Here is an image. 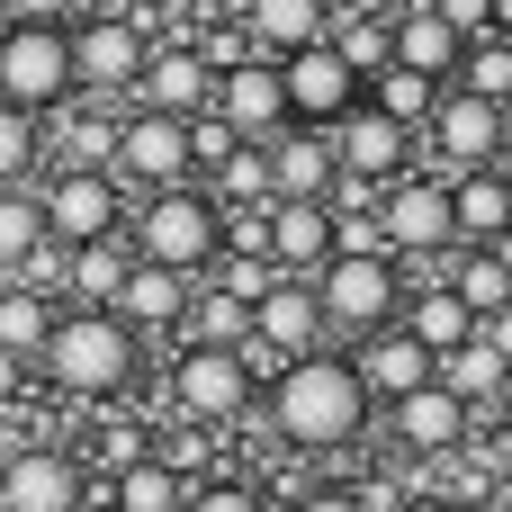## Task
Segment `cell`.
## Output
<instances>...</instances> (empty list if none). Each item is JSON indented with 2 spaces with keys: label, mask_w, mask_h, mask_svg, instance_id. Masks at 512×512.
Masks as SVG:
<instances>
[{
  "label": "cell",
  "mask_w": 512,
  "mask_h": 512,
  "mask_svg": "<svg viewBox=\"0 0 512 512\" xmlns=\"http://www.w3.org/2000/svg\"><path fill=\"white\" fill-rule=\"evenodd\" d=\"M477 342H486V351H495V360L512 369V306H504V315H486V324H477Z\"/></svg>",
  "instance_id": "cell-47"
},
{
  "label": "cell",
  "mask_w": 512,
  "mask_h": 512,
  "mask_svg": "<svg viewBox=\"0 0 512 512\" xmlns=\"http://www.w3.org/2000/svg\"><path fill=\"white\" fill-rule=\"evenodd\" d=\"M351 369H360L369 405H405L414 387H432V351H423V342H414L405 324H387V333L351 342Z\"/></svg>",
  "instance_id": "cell-17"
},
{
  "label": "cell",
  "mask_w": 512,
  "mask_h": 512,
  "mask_svg": "<svg viewBox=\"0 0 512 512\" xmlns=\"http://www.w3.org/2000/svg\"><path fill=\"white\" fill-rule=\"evenodd\" d=\"M504 512H512V495H504Z\"/></svg>",
  "instance_id": "cell-54"
},
{
  "label": "cell",
  "mask_w": 512,
  "mask_h": 512,
  "mask_svg": "<svg viewBox=\"0 0 512 512\" xmlns=\"http://www.w3.org/2000/svg\"><path fill=\"white\" fill-rule=\"evenodd\" d=\"M333 162H342V180H360V189H396V180L414 171V135L360 99V108L333 126Z\"/></svg>",
  "instance_id": "cell-11"
},
{
  "label": "cell",
  "mask_w": 512,
  "mask_h": 512,
  "mask_svg": "<svg viewBox=\"0 0 512 512\" xmlns=\"http://www.w3.org/2000/svg\"><path fill=\"white\" fill-rule=\"evenodd\" d=\"M45 378H54V396H72V405H108V396H126L135 387V369H144V342L117 324V315H90V306H72V315H54V333H45Z\"/></svg>",
  "instance_id": "cell-2"
},
{
  "label": "cell",
  "mask_w": 512,
  "mask_h": 512,
  "mask_svg": "<svg viewBox=\"0 0 512 512\" xmlns=\"http://www.w3.org/2000/svg\"><path fill=\"white\" fill-rule=\"evenodd\" d=\"M315 315H324V333H342V342L387 333V324L405 315L396 261H324V270H315Z\"/></svg>",
  "instance_id": "cell-4"
},
{
  "label": "cell",
  "mask_w": 512,
  "mask_h": 512,
  "mask_svg": "<svg viewBox=\"0 0 512 512\" xmlns=\"http://www.w3.org/2000/svg\"><path fill=\"white\" fill-rule=\"evenodd\" d=\"M333 180H342V162H333L324 126H279L270 135V207H324Z\"/></svg>",
  "instance_id": "cell-13"
},
{
  "label": "cell",
  "mask_w": 512,
  "mask_h": 512,
  "mask_svg": "<svg viewBox=\"0 0 512 512\" xmlns=\"http://www.w3.org/2000/svg\"><path fill=\"white\" fill-rule=\"evenodd\" d=\"M189 162H198V171H225V162H234V126H225L216 108L189 117Z\"/></svg>",
  "instance_id": "cell-40"
},
{
  "label": "cell",
  "mask_w": 512,
  "mask_h": 512,
  "mask_svg": "<svg viewBox=\"0 0 512 512\" xmlns=\"http://www.w3.org/2000/svg\"><path fill=\"white\" fill-rule=\"evenodd\" d=\"M144 63H153V45H144L117 9H99L90 27H72V81H81V90H135Z\"/></svg>",
  "instance_id": "cell-14"
},
{
  "label": "cell",
  "mask_w": 512,
  "mask_h": 512,
  "mask_svg": "<svg viewBox=\"0 0 512 512\" xmlns=\"http://www.w3.org/2000/svg\"><path fill=\"white\" fill-rule=\"evenodd\" d=\"M252 342H261V351H270L279 369H288V360H306V351L324 342V315H315V288H306V279H279V288H270V297L252 306Z\"/></svg>",
  "instance_id": "cell-19"
},
{
  "label": "cell",
  "mask_w": 512,
  "mask_h": 512,
  "mask_svg": "<svg viewBox=\"0 0 512 512\" xmlns=\"http://www.w3.org/2000/svg\"><path fill=\"white\" fill-rule=\"evenodd\" d=\"M198 63H207V72L225 81V72H243V63H261V54H252V36H243V27H207V36H198Z\"/></svg>",
  "instance_id": "cell-41"
},
{
  "label": "cell",
  "mask_w": 512,
  "mask_h": 512,
  "mask_svg": "<svg viewBox=\"0 0 512 512\" xmlns=\"http://www.w3.org/2000/svg\"><path fill=\"white\" fill-rule=\"evenodd\" d=\"M504 432H512V396H504Z\"/></svg>",
  "instance_id": "cell-52"
},
{
  "label": "cell",
  "mask_w": 512,
  "mask_h": 512,
  "mask_svg": "<svg viewBox=\"0 0 512 512\" xmlns=\"http://www.w3.org/2000/svg\"><path fill=\"white\" fill-rule=\"evenodd\" d=\"M432 270H441V288H450L477 324L512 306V261H504V252H468V243H459V252H450V261H432Z\"/></svg>",
  "instance_id": "cell-24"
},
{
  "label": "cell",
  "mask_w": 512,
  "mask_h": 512,
  "mask_svg": "<svg viewBox=\"0 0 512 512\" xmlns=\"http://www.w3.org/2000/svg\"><path fill=\"white\" fill-rule=\"evenodd\" d=\"M288 512H369V504H360V486H315V495H297Z\"/></svg>",
  "instance_id": "cell-46"
},
{
  "label": "cell",
  "mask_w": 512,
  "mask_h": 512,
  "mask_svg": "<svg viewBox=\"0 0 512 512\" xmlns=\"http://www.w3.org/2000/svg\"><path fill=\"white\" fill-rule=\"evenodd\" d=\"M432 378H441V387H450L468 414H477V405H495V414H504V396H512V369L495 360V351H486V342H459V351H450Z\"/></svg>",
  "instance_id": "cell-29"
},
{
  "label": "cell",
  "mask_w": 512,
  "mask_h": 512,
  "mask_svg": "<svg viewBox=\"0 0 512 512\" xmlns=\"http://www.w3.org/2000/svg\"><path fill=\"white\" fill-rule=\"evenodd\" d=\"M261 405H270V432H279L288 450H351V441L369 432V387H360L351 351H306V360H288Z\"/></svg>",
  "instance_id": "cell-1"
},
{
  "label": "cell",
  "mask_w": 512,
  "mask_h": 512,
  "mask_svg": "<svg viewBox=\"0 0 512 512\" xmlns=\"http://www.w3.org/2000/svg\"><path fill=\"white\" fill-rule=\"evenodd\" d=\"M36 144H45V135H36V117L0 99V198H9V189H27V171H36Z\"/></svg>",
  "instance_id": "cell-38"
},
{
  "label": "cell",
  "mask_w": 512,
  "mask_h": 512,
  "mask_svg": "<svg viewBox=\"0 0 512 512\" xmlns=\"http://www.w3.org/2000/svg\"><path fill=\"white\" fill-rule=\"evenodd\" d=\"M108 315H117V324H126L135 342H144V333H180V315H189V279H171V270H153V261H135Z\"/></svg>",
  "instance_id": "cell-22"
},
{
  "label": "cell",
  "mask_w": 512,
  "mask_h": 512,
  "mask_svg": "<svg viewBox=\"0 0 512 512\" xmlns=\"http://www.w3.org/2000/svg\"><path fill=\"white\" fill-rule=\"evenodd\" d=\"M459 54H468V36H450V18L441 9H414V18H396V63L405 72H423V81H459Z\"/></svg>",
  "instance_id": "cell-25"
},
{
  "label": "cell",
  "mask_w": 512,
  "mask_h": 512,
  "mask_svg": "<svg viewBox=\"0 0 512 512\" xmlns=\"http://www.w3.org/2000/svg\"><path fill=\"white\" fill-rule=\"evenodd\" d=\"M144 459H153V441H144L135 423H108V432H99V468L126 477V468H144Z\"/></svg>",
  "instance_id": "cell-42"
},
{
  "label": "cell",
  "mask_w": 512,
  "mask_h": 512,
  "mask_svg": "<svg viewBox=\"0 0 512 512\" xmlns=\"http://www.w3.org/2000/svg\"><path fill=\"white\" fill-rule=\"evenodd\" d=\"M333 261V207H270V270H324Z\"/></svg>",
  "instance_id": "cell-26"
},
{
  "label": "cell",
  "mask_w": 512,
  "mask_h": 512,
  "mask_svg": "<svg viewBox=\"0 0 512 512\" xmlns=\"http://www.w3.org/2000/svg\"><path fill=\"white\" fill-rule=\"evenodd\" d=\"M45 333H54V297H36V288H0V351H9V360H36Z\"/></svg>",
  "instance_id": "cell-33"
},
{
  "label": "cell",
  "mask_w": 512,
  "mask_h": 512,
  "mask_svg": "<svg viewBox=\"0 0 512 512\" xmlns=\"http://www.w3.org/2000/svg\"><path fill=\"white\" fill-rule=\"evenodd\" d=\"M324 45L342 54V72H351V81H378V72L396 63V18H342V9H333Z\"/></svg>",
  "instance_id": "cell-30"
},
{
  "label": "cell",
  "mask_w": 512,
  "mask_h": 512,
  "mask_svg": "<svg viewBox=\"0 0 512 512\" xmlns=\"http://www.w3.org/2000/svg\"><path fill=\"white\" fill-rule=\"evenodd\" d=\"M135 261H153V270H171V279H189V270H216V252H225V207L207 198V189H171V198H144V216H135Z\"/></svg>",
  "instance_id": "cell-3"
},
{
  "label": "cell",
  "mask_w": 512,
  "mask_h": 512,
  "mask_svg": "<svg viewBox=\"0 0 512 512\" xmlns=\"http://www.w3.org/2000/svg\"><path fill=\"white\" fill-rule=\"evenodd\" d=\"M72 81V27H0V99L9 108H63Z\"/></svg>",
  "instance_id": "cell-6"
},
{
  "label": "cell",
  "mask_w": 512,
  "mask_h": 512,
  "mask_svg": "<svg viewBox=\"0 0 512 512\" xmlns=\"http://www.w3.org/2000/svg\"><path fill=\"white\" fill-rule=\"evenodd\" d=\"M0 512H81V459L72 450H9L0 459Z\"/></svg>",
  "instance_id": "cell-15"
},
{
  "label": "cell",
  "mask_w": 512,
  "mask_h": 512,
  "mask_svg": "<svg viewBox=\"0 0 512 512\" xmlns=\"http://www.w3.org/2000/svg\"><path fill=\"white\" fill-rule=\"evenodd\" d=\"M144 108H162V117H198L207 99H216V72L198 63V45L189 36H171V45H153V63H144Z\"/></svg>",
  "instance_id": "cell-21"
},
{
  "label": "cell",
  "mask_w": 512,
  "mask_h": 512,
  "mask_svg": "<svg viewBox=\"0 0 512 512\" xmlns=\"http://www.w3.org/2000/svg\"><path fill=\"white\" fill-rule=\"evenodd\" d=\"M180 333H189V351H243L252 342V306L225 297V288H198L189 315H180Z\"/></svg>",
  "instance_id": "cell-31"
},
{
  "label": "cell",
  "mask_w": 512,
  "mask_h": 512,
  "mask_svg": "<svg viewBox=\"0 0 512 512\" xmlns=\"http://www.w3.org/2000/svg\"><path fill=\"white\" fill-rule=\"evenodd\" d=\"M36 252H45V207H36V189H9L0 198V270L18 279Z\"/></svg>",
  "instance_id": "cell-35"
},
{
  "label": "cell",
  "mask_w": 512,
  "mask_h": 512,
  "mask_svg": "<svg viewBox=\"0 0 512 512\" xmlns=\"http://www.w3.org/2000/svg\"><path fill=\"white\" fill-rule=\"evenodd\" d=\"M207 108L234 126V144H270V135L288 126V90H279V63H243V72H225Z\"/></svg>",
  "instance_id": "cell-16"
},
{
  "label": "cell",
  "mask_w": 512,
  "mask_h": 512,
  "mask_svg": "<svg viewBox=\"0 0 512 512\" xmlns=\"http://www.w3.org/2000/svg\"><path fill=\"white\" fill-rule=\"evenodd\" d=\"M216 261H270V207H234L225 216V252Z\"/></svg>",
  "instance_id": "cell-39"
},
{
  "label": "cell",
  "mask_w": 512,
  "mask_h": 512,
  "mask_svg": "<svg viewBox=\"0 0 512 512\" xmlns=\"http://www.w3.org/2000/svg\"><path fill=\"white\" fill-rule=\"evenodd\" d=\"M225 216L234 207H270V144H234V162L216 171V189H207Z\"/></svg>",
  "instance_id": "cell-36"
},
{
  "label": "cell",
  "mask_w": 512,
  "mask_h": 512,
  "mask_svg": "<svg viewBox=\"0 0 512 512\" xmlns=\"http://www.w3.org/2000/svg\"><path fill=\"white\" fill-rule=\"evenodd\" d=\"M171 405H180V423H198V432L243 423V405H252V360H243V351H180V360H171Z\"/></svg>",
  "instance_id": "cell-9"
},
{
  "label": "cell",
  "mask_w": 512,
  "mask_h": 512,
  "mask_svg": "<svg viewBox=\"0 0 512 512\" xmlns=\"http://www.w3.org/2000/svg\"><path fill=\"white\" fill-rule=\"evenodd\" d=\"M396 324H405V333H414V342L432 351V369H441V360H450L459 342H477V315H468V306H459L450 288H423V297H405V315H396Z\"/></svg>",
  "instance_id": "cell-27"
},
{
  "label": "cell",
  "mask_w": 512,
  "mask_h": 512,
  "mask_svg": "<svg viewBox=\"0 0 512 512\" xmlns=\"http://www.w3.org/2000/svg\"><path fill=\"white\" fill-rule=\"evenodd\" d=\"M423 135L441 144V180H459V171H495V153L512 144V108H486V99H468V90H441V108H432Z\"/></svg>",
  "instance_id": "cell-10"
},
{
  "label": "cell",
  "mask_w": 512,
  "mask_h": 512,
  "mask_svg": "<svg viewBox=\"0 0 512 512\" xmlns=\"http://www.w3.org/2000/svg\"><path fill=\"white\" fill-rule=\"evenodd\" d=\"M108 180L144 189V198H171V189H198V162H189V117H162V108H135L117 126V162Z\"/></svg>",
  "instance_id": "cell-5"
},
{
  "label": "cell",
  "mask_w": 512,
  "mask_h": 512,
  "mask_svg": "<svg viewBox=\"0 0 512 512\" xmlns=\"http://www.w3.org/2000/svg\"><path fill=\"white\" fill-rule=\"evenodd\" d=\"M189 512H261V495L234 486V477H216V486H189Z\"/></svg>",
  "instance_id": "cell-43"
},
{
  "label": "cell",
  "mask_w": 512,
  "mask_h": 512,
  "mask_svg": "<svg viewBox=\"0 0 512 512\" xmlns=\"http://www.w3.org/2000/svg\"><path fill=\"white\" fill-rule=\"evenodd\" d=\"M450 90H468V99H486V108H512V45L504 36H477L468 54H459V81Z\"/></svg>",
  "instance_id": "cell-34"
},
{
  "label": "cell",
  "mask_w": 512,
  "mask_h": 512,
  "mask_svg": "<svg viewBox=\"0 0 512 512\" xmlns=\"http://www.w3.org/2000/svg\"><path fill=\"white\" fill-rule=\"evenodd\" d=\"M486 36H504V45H512V0H495V18H486Z\"/></svg>",
  "instance_id": "cell-49"
},
{
  "label": "cell",
  "mask_w": 512,
  "mask_h": 512,
  "mask_svg": "<svg viewBox=\"0 0 512 512\" xmlns=\"http://www.w3.org/2000/svg\"><path fill=\"white\" fill-rule=\"evenodd\" d=\"M414 512H486V504H414Z\"/></svg>",
  "instance_id": "cell-50"
},
{
  "label": "cell",
  "mask_w": 512,
  "mask_h": 512,
  "mask_svg": "<svg viewBox=\"0 0 512 512\" xmlns=\"http://www.w3.org/2000/svg\"><path fill=\"white\" fill-rule=\"evenodd\" d=\"M126 270H135V243H126V234L81 243V252H72V306L108 315V306H117V288H126Z\"/></svg>",
  "instance_id": "cell-28"
},
{
  "label": "cell",
  "mask_w": 512,
  "mask_h": 512,
  "mask_svg": "<svg viewBox=\"0 0 512 512\" xmlns=\"http://www.w3.org/2000/svg\"><path fill=\"white\" fill-rule=\"evenodd\" d=\"M432 9H441V18H450V36H468V45H477V36H486V18H495V0H432Z\"/></svg>",
  "instance_id": "cell-45"
},
{
  "label": "cell",
  "mask_w": 512,
  "mask_h": 512,
  "mask_svg": "<svg viewBox=\"0 0 512 512\" xmlns=\"http://www.w3.org/2000/svg\"><path fill=\"white\" fill-rule=\"evenodd\" d=\"M18 387H27V360H9V351H0V405H18Z\"/></svg>",
  "instance_id": "cell-48"
},
{
  "label": "cell",
  "mask_w": 512,
  "mask_h": 512,
  "mask_svg": "<svg viewBox=\"0 0 512 512\" xmlns=\"http://www.w3.org/2000/svg\"><path fill=\"white\" fill-rule=\"evenodd\" d=\"M369 108H378V117H396L405 135H423V126H432V108H441V81H423V72L387 63V72L369 81Z\"/></svg>",
  "instance_id": "cell-32"
},
{
  "label": "cell",
  "mask_w": 512,
  "mask_h": 512,
  "mask_svg": "<svg viewBox=\"0 0 512 512\" xmlns=\"http://www.w3.org/2000/svg\"><path fill=\"white\" fill-rule=\"evenodd\" d=\"M387 423H396V441H405L414 459H450V450H468V423H477V414L432 378V387H414L405 405H387Z\"/></svg>",
  "instance_id": "cell-18"
},
{
  "label": "cell",
  "mask_w": 512,
  "mask_h": 512,
  "mask_svg": "<svg viewBox=\"0 0 512 512\" xmlns=\"http://www.w3.org/2000/svg\"><path fill=\"white\" fill-rule=\"evenodd\" d=\"M450 225H459L468 252L504 243L512 234V180L504 171H459V180H450Z\"/></svg>",
  "instance_id": "cell-23"
},
{
  "label": "cell",
  "mask_w": 512,
  "mask_h": 512,
  "mask_svg": "<svg viewBox=\"0 0 512 512\" xmlns=\"http://www.w3.org/2000/svg\"><path fill=\"white\" fill-rule=\"evenodd\" d=\"M378 234H387V252L450 261V252H459V225H450V180H441V171H405V180L378 198Z\"/></svg>",
  "instance_id": "cell-7"
},
{
  "label": "cell",
  "mask_w": 512,
  "mask_h": 512,
  "mask_svg": "<svg viewBox=\"0 0 512 512\" xmlns=\"http://www.w3.org/2000/svg\"><path fill=\"white\" fill-rule=\"evenodd\" d=\"M396 9H405V18H414V9H432V0H396Z\"/></svg>",
  "instance_id": "cell-51"
},
{
  "label": "cell",
  "mask_w": 512,
  "mask_h": 512,
  "mask_svg": "<svg viewBox=\"0 0 512 512\" xmlns=\"http://www.w3.org/2000/svg\"><path fill=\"white\" fill-rule=\"evenodd\" d=\"M36 207H45V243H63V252H81V243H108L117 234V216H126V189L108 180V171H54L45 189H36Z\"/></svg>",
  "instance_id": "cell-8"
},
{
  "label": "cell",
  "mask_w": 512,
  "mask_h": 512,
  "mask_svg": "<svg viewBox=\"0 0 512 512\" xmlns=\"http://www.w3.org/2000/svg\"><path fill=\"white\" fill-rule=\"evenodd\" d=\"M198 9H225V0H198Z\"/></svg>",
  "instance_id": "cell-53"
},
{
  "label": "cell",
  "mask_w": 512,
  "mask_h": 512,
  "mask_svg": "<svg viewBox=\"0 0 512 512\" xmlns=\"http://www.w3.org/2000/svg\"><path fill=\"white\" fill-rule=\"evenodd\" d=\"M72 0H0V27H63Z\"/></svg>",
  "instance_id": "cell-44"
},
{
  "label": "cell",
  "mask_w": 512,
  "mask_h": 512,
  "mask_svg": "<svg viewBox=\"0 0 512 512\" xmlns=\"http://www.w3.org/2000/svg\"><path fill=\"white\" fill-rule=\"evenodd\" d=\"M117 512H189V486H180L162 459H144V468L117 477Z\"/></svg>",
  "instance_id": "cell-37"
},
{
  "label": "cell",
  "mask_w": 512,
  "mask_h": 512,
  "mask_svg": "<svg viewBox=\"0 0 512 512\" xmlns=\"http://www.w3.org/2000/svg\"><path fill=\"white\" fill-rule=\"evenodd\" d=\"M279 90H288V126H324V135L360 108V81L342 72V54H333V45L288 54V63H279Z\"/></svg>",
  "instance_id": "cell-12"
},
{
  "label": "cell",
  "mask_w": 512,
  "mask_h": 512,
  "mask_svg": "<svg viewBox=\"0 0 512 512\" xmlns=\"http://www.w3.org/2000/svg\"><path fill=\"white\" fill-rule=\"evenodd\" d=\"M324 27H333V0H243V36H252L261 63H288V54L324 45Z\"/></svg>",
  "instance_id": "cell-20"
}]
</instances>
